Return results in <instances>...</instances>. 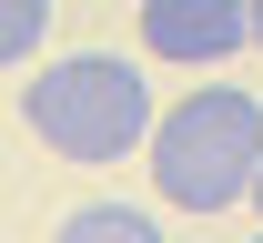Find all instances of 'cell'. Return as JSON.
<instances>
[{"mask_svg":"<svg viewBox=\"0 0 263 243\" xmlns=\"http://www.w3.org/2000/svg\"><path fill=\"white\" fill-rule=\"evenodd\" d=\"M253 182H263V91L243 81L182 91L152 132V193L172 213H233Z\"/></svg>","mask_w":263,"mask_h":243,"instance_id":"6da1fadb","label":"cell"},{"mask_svg":"<svg viewBox=\"0 0 263 243\" xmlns=\"http://www.w3.org/2000/svg\"><path fill=\"white\" fill-rule=\"evenodd\" d=\"M21 111H31V132L51 142L61 162H132V152H152V132H162L152 81H142V61H122V51H71V61L31 71Z\"/></svg>","mask_w":263,"mask_h":243,"instance_id":"7a4b0ae2","label":"cell"},{"mask_svg":"<svg viewBox=\"0 0 263 243\" xmlns=\"http://www.w3.org/2000/svg\"><path fill=\"white\" fill-rule=\"evenodd\" d=\"M243 41H253V0H142V51H152V61L213 71V61H233Z\"/></svg>","mask_w":263,"mask_h":243,"instance_id":"3957f363","label":"cell"},{"mask_svg":"<svg viewBox=\"0 0 263 243\" xmlns=\"http://www.w3.org/2000/svg\"><path fill=\"white\" fill-rule=\"evenodd\" d=\"M51 243H162V223H152L142 203H111V193H101V203L61 213V233H51Z\"/></svg>","mask_w":263,"mask_h":243,"instance_id":"277c9868","label":"cell"},{"mask_svg":"<svg viewBox=\"0 0 263 243\" xmlns=\"http://www.w3.org/2000/svg\"><path fill=\"white\" fill-rule=\"evenodd\" d=\"M41 41H51V0H0V71L41 61Z\"/></svg>","mask_w":263,"mask_h":243,"instance_id":"5b68a950","label":"cell"},{"mask_svg":"<svg viewBox=\"0 0 263 243\" xmlns=\"http://www.w3.org/2000/svg\"><path fill=\"white\" fill-rule=\"evenodd\" d=\"M253 51H263V0H253Z\"/></svg>","mask_w":263,"mask_h":243,"instance_id":"8992f818","label":"cell"},{"mask_svg":"<svg viewBox=\"0 0 263 243\" xmlns=\"http://www.w3.org/2000/svg\"><path fill=\"white\" fill-rule=\"evenodd\" d=\"M253 203H263V182H253Z\"/></svg>","mask_w":263,"mask_h":243,"instance_id":"52a82bcc","label":"cell"},{"mask_svg":"<svg viewBox=\"0 0 263 243\" xmlns=\"http://www.w3.org/2000/svg\"><path fill=\"white\" fill-rule=\"evenodd\" d=\"M253 243H263V233H253Z\"/></svg>","mask_w":263,"mask_h":243,"instance_id":"ba28073f","label":"cell"}]
</instances>
